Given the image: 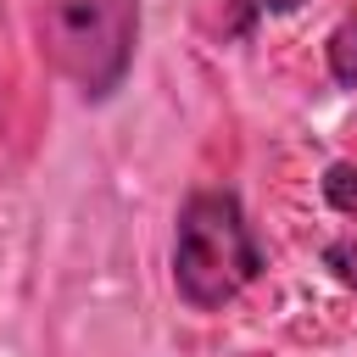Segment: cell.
Returning <instances> with one entry per match:
<instances>
[{
    "label": "cell",
    "mask_w": 357,
    "mask_h": 357,
    "mask_svg": "<svg viewBox=\"0 0 357 357\" xmlns=\"http://www.w3.org/2000/svg\"><path fill=\"white\" fill-rule=\"evenodd\" d=\"M301 0H257V11H273V17H284V11H296Z\"/></svg>",
    "instance_id": "8992f818"
},
{
    "label": "cell",
    "mask_w": 357,
    "mask_h": 357,
    "mask_svg": "<svg viewBox=\"0 0 357 357\" xmlns=\"http://www.w3.org/2000/svg\"><path fill=\"white\" fill-rule=\"evenodd\" d=\"M262 273V245L240 212L234 190H195L178 206V240H173V284L190 307L218 312Z\"/></svg>",
    "instance_id": "6da1fadb"
},
{
    "label": "cell",
    "mask_w": 357,
    "mask_h": 357,
    "mask_svg": "<svg viewBox=\"0 0 357 357\" xmlns=\"http://www.w3.org/2000/svg\"><path fill=\"white\" fill-rule=\"evenodd\" d=\"M45 56L78 84L84 100H106L139 45V0H45Z\"/></svg>",
    "instance_id": "7a4b0ae2"
},
{
    "label": "cell",
    "mask_w": 357,
    "mask_h": 357,
    "mask_svg": "<svg viewBox=\"0 0 357 357\" xmlns=\"http://www.w3.org/2000/svg\"><path fill=\"white\" fill-rule=\"evenodd\" d=\"M324 56H329V78L340 89H357V11L335 22V33L324 39Z\"/></svg>",
    "instance_id": "3957f363"
},
{
    "label": "cell",
    "mask_w": 357,
    "mask_h": 357,
    "mask_svg": "<svg viewBox=\"0 0 357 357\" xmlns=\"http://www.w3.org/2000/svg\"><path fill=\"white\" fill-rule=\"evenodd\" d=\"M324 268L346 284V290H357V234H346V240H329L324 245Z\"/></svg>",
    "instance_id": "5b68a950"
},
{
    "label": "cell",
    "mask_w": 357,
    "mask_h": 357,
    "mask_svg": "<svg viewBox=\"0 0 357 357\" xmlns=\"http://www.w3.org/2000/svg\"><path fill=\"white\" fill-rule=\"evenodd\" d=\"M324 201L346 218H357V162H329L324 173Z\"/></svg>",
    "instance_id": "277c9868"
}]
</instances>
